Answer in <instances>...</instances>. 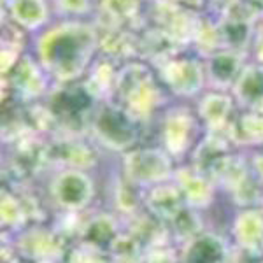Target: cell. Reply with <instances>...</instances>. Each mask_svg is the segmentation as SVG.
<instances>
[{
    "instance_id": "cell-1",
    "label": "cell",
    "mask_w": 263,
    "mask_h": 263,
    "mask_svg": "<svg viewBox=\"0 0 263 263\" xmlns=\"http://www.w3.org/2000/svg\"><path fill=\"white\" fill-rule=\"evenodd\" d=\"M33 51L54 84L79 83L100 54L99 28L91 20H54L35 35Z\"/></svg>"
},
{
    "instance_id": "cell-2",
    "label": "cell",
    "mask_w": 263,
    "mask_h": 263,
    "mask_svg": "<svg viewBox=\"0 0 263 263\" xmlns=\"http://www.w3.org/2000/svg\"><path fill=\"white\" fill-rule=\"evenodd\" d=\"M149 63L132 60L120 65L114 100L137 121H146L163 104V84Z\"/></svg>"
},
{
    "instance_id": "cell-3",
    "label": "cell",
    "mask_w": 263,
    "mask_h": 263,
    "mask_svg": "<svg viewBox=\"0 0 263 263\" xmlns=\"http://www.w3.org/2000/svg\"><path fill=\"white\" fill-rule=\"evenodd\" d=\"M141 121L116 100L100 102L90 121V130L100 146L112 151H130L139 141Z\"/></svg>"
},
{
    "instance_id": "cell-4",
    "label": "cell",
    "mask_w": 263,
    "mask_h": 263,
    "mask_svg": "<svg viewBox=\"0 0 263 263\" xmlns=\"http://www.w3.org/2000/svg\"><path fill=\"white\" fill-rule=\"evenodd\" d=\"M99 104L100 102L93 99L83 81L57 84L48 97V107L54 116L57 126L72 135H79L81 130L90 128L91 116Z\"/></svg>"
},
{
    "instance_id": "cell-5",
    "label": "cell",
    "mask_w": 263,
    "mask_h": 263,
    "mask_svg": "<svg viewBox=\"0 0 263 263\" xmlns=\"http://www.w3.org/2000/svg\"><path fill=\"white\" fill-rule=\"evenodd\" d=\"M202 16L203 14L200 12H193L177 6L172 0L147 2L146 7V23L165 30L182 48L193 46Z\"/></svg>"
},
{
    "instance_id": "cell-6",
    "label": "cell",
    "mask_w": 263,
    "mask_h": 263,
    "mask_svg": "<svg viewBox=\"0 0 263 263\" xmlns=\"http://www.w3.org/2000/svg\"><path fill=\"white\" fill-rule=\"evenodd\" d=\"M156 74L165 90L182 99H193L203 88H207L205 67L200 57L179 54L158 67Z\"/></svg>"
},
{
    "instance_id": "cell-7",
    "label": "cell",
    "mask_w": 263,
    "mask_h": 263,
    "mask_svg": "<svg viewBox=\"0 0 263 263\" xmlns=\"http://www.w3.org/2000/svg\"><path fill=\"white\" fill-rule=\"evenodd\" d=\"M125 172L134 184H162L172 174V160L165 149L137 147L125 155Z\"/></svg>"
},
{
    "instance_id": "cell-8",
    "label": "cell",
    "mask_w": 263,
    "mask_h": 263,
    "mask_svg": "<svg viewBox=\"0 0 263 263\" xmlns=\"http://www.w3.org/2000/svg\"><path fill=\"white\" fill-rule=\"evenodd\" d=\"M48 72L42 69L35 54L25 53L7 78L2 79L4 88H9L11 97L23 104H33L48 93Z\"/></svg>"
},
{
    "instance_id": "cell-9",
    "label": "cell",
    "mask_w": 263,
    "mask_h": 263,
    "mask_svg": "<svg viewBox=\"0 0 263 263\" xmlns=\"http://www.w3.org/2000/svg\"><path fill=\"white\" fill-rule=\"evenodd\" d=\"M200 128V120L192 109L184 105L171 107L163 116L162 142L163 149L171 156H182L192 149Z\"/></svg>"
},
{
    "instance_id": "cell-10",
    "label": "cell",
    "mask_w": 263,
    "mask_h": 263,
    "mask_svg": "<svg viewBox=\"0 0 263 263\" xmlns=\"http://www.w3.org/2000/svg\"><path fill=\"white\" fill-rule=\"evenodd\" d=\"M246 58H248L246 53H239L233 49H223L203 58L207 88L211 91L230 93L239 76L242 74L244 67L249 63Z\"/></svg>"
},
{
    "instance_id": "cell-11",
    "label": "cell",
    "mask_w": 263,
    "mask_h": 263,
    "mask_svg": "<svg viewBox=\"0 0 263 263\" xmlns=\"http://www.w3.org/2000/svg\"><path fill=\"white\" fill-rule=\"evenodd\" d=\"M51 195L54 202L65 211H81L93 198V182L83 171L67 168L51 182Z\"/></svg>"
},
{
    "instance_id": "cell-12",
    "label": "cell",
    "mask_w": 263,
    "mask_h": 263,
    "mask_svg": "<svg viewBox=\"0 0 263 263\" xmlns=\"http://www.w3.org/2000/svg\"><path fill=\"white\" fill-rule=\"evenodd\" d=\"M147 0H99L93 16L97 27H126L141 30L146 25Z\"/></svg>"
},
{
    "instance_id": "cell-13",
    "label": "cell",
    "mask_w": 263,
    "mask_h": 263,
    "mask_svg": "<svg viewBox=\"0 0 263 263\" xmlns=\"http://www.w3.org/2000/svg\"><path fill=\"white\" fill-rule=\"evenodd\" d=\"M2 16L27 33H41L54 20L51 0H11L2 6Z\"/></svg>"
},
{
    "instance_id": "cell-14",
    "label": "cell",
    "mask_w": 263,
    "mask_h": 263,
    "mask_svg": "<svg viewBox=\"0 0 263 263\" xmlns=\"http://www.w3.org/2000/svg\"><path fill=\"white\" fill-rule=\"evenodd\" d=\"M230 142H233L228 132L209 134L195 146L193 167L209 179H218L224 165L230 160Z\"/></svg>"
},
{
    "instance_id": "cell-15",
    "label": "cell",
    "mask_w": 263,
    "mask_h": 263,
    "mask_svg": "<svg viewBox=\"0 0 263 263\" xmlns=\"http://www.w3.org/2000/svg\"><path fill=\"white\" fill-rule=\"evenodd\" d=\"M182 46L162 28L146 23L139 30V60L149 63L153 69H158L163 63L182 53Z\"/></svg>"
},
{
    "instance_id": "cell-16",
    "label": "cell",
    "mask_w": 263,
    "mask_h": 263,
    "mask_svg": "<svg viewBox=\"0 0 263 263\" xmlns=\"http://www.w3.org/2000/svg\"><path fill=\"white\" fill-rule=\"evenodd\" d=\"M235 99L232 93L224 91H207L197 104V116L209 134L228 132L233 121Z\"/></svg>"
},
{
    "instance_id": "cell-17",
    "label": "cell",
    "mask_w": 263,
    "mask_h": 263,
    "mask_svg": "<svg viewBox=\"0 0 263 263\" xmlns=\"http://www.w3.org/2000/svg\"><path fill=\"white\" fill-rule=\"evenodd\" d=\"M100 37V54L112 62L139 60V32L126 27H97Z\"/></svg>"
},
{
    "instance_id": "cell-18",
    "label": "cell",
    "mask_w": 263,
    "mask_h": 263,
    "mask_svg": "<svg viewBox=\"0 0 263 263\" xmlns=\"http://www.w3.org/2000/svg\"><path fill=\"white\" fill-rule=\"evenodd\" d=\"M54 160L74 171H84L88 167H93L95 155L91 147L79 139V135L63 134L58 135L48 146V162H54Z\"/></svg>"
},
{
    "instance_id": "cell-19",
    "label": "cell",
    "mask_w": 263,
    "mask_h": 263,
    "mask_svg": "<svg viewBox=\"0 0 263 263\" xmlns=\"http://www.w3.org/2000/svg\"><path fill=\"white\" fill-rule=\"evenodd\" d=\"M230 93L246 112L263 114V67L249 62Z\"/></svg>"
},
{
    "instance_id": "cell-20",
    "label": "cell",
    "mask_w": 263,
    "mask_h": 263,
    "mask_svg": "<svg viewBox=\"0 0 263 263\" xmlns=\"http://www.w3.org/2000/svg\"><path fill=\"white\" fill-rule=\"evenodd\" d=\"M118 70H120V67H116V62L102 57V54H99L97 60L93 62L90 70L84 76L83 84L97 102L114 100Z\"/></svg>"
},
{
    "instance_id": "cell-21",
    "label": "cell",
    "mask_w": 263,
    "mask_h": 263,
    "mask_svg": "<svg viewBox=\"0 0 263 263\" xmlns=\"http://www.w3.org/2000/svg\"><path fill=\"white\" fill-rule=\"evenodd\" d=\"M20 253L32 261L49 263L62 254V244L53 232L44 228H33L20 237Z\"/></svg>"
},
{
    "instance_id": "cell-22",
    "label": "cell",
    "mask_w": 263,
    "mask_h": 263,
    "mask_svg": "<svg viewBox=\"0 0 263 263\" xmlns=\"http://www.w3.org/2000/svg\"><path fill=\"white\" fill-rule=\"evenodd\" d=\"M177 188L181 190L182 198L192 207H205L213 200V186L209 177L200 174L195 167L181 168L176 176Z\"/></svg>"
},
{
    "instance_id": "cell-23",
    "label": "cell",
    "mask_w": 263,
    "mask_h": 263,
    "mask_svg": "<svg viewBox=\"0 0 263 263\" xmlns=\"http://www.w3.org/2000/svg\"><path fill=\"white\" fill-rule=\"evenodd\" d=\"M182 263H228L227 246L216 235H198L184 248Z\"/></svg>"
},
{
    "instance_id": "cell-24",
    "label": "cell",
    "mask_w": 263,
    "mask_h": 263,
    "mask_svg": "<svg viewBox=\"0 0 263 263\" xmlns=\"http://www.w3.org/2000/svg\"><path fill=\"white\" fill-rule=\"evenodd\" d=\"M146 203L155 218L165 219V221H172L184 209V198H182L181 190L171 184L155 186L147 193Z\"/></svg>"
},
{
    "instance_id": "cell-25",
    "label": "cell",
    "mask_w": 263,
    "mask_h": 263,
    "mask_svg": "<svg viewBox=\"0 0 263 263\" xmlns=\"http://www.w3.org/2000/svg\"><path fill=\"white\" fill-rule=\"evenodd\" d=\"M116 224L109 216L102 214L99 218L91 219L86 223L81 230L83 246L90 251L102 253V251H111L118 240Z\"/></svg>"
},
{
    "instance_id": "cell-26",
    "label": "cell",
    "mask_w": 263,
    "mask_h": 263,
    "mask_svg": "<svg viewBox=\"0 0 263 263\" xmlns=\"http://www.w3.org/2000/svg\"><path fill=\"white\" fill-rule=\"evenodd\" d=\"M233 235L240 249L263 251V216L258 211H244L233 223Z\"/></svg>"
},
{
    "instance_id": "cell-27",
    "label": "cell",
    "mask_w": 263,
    "mask_h": 263,
    "mask_svg": "<svg viewBox=\"0 0 263 263\" xmlns=\"http://www.w3.org/2000/svg\"><path fill=\"white\" fill-rule=\"evenodd\" d=\"M228 135L235 144H263V114L244 112L232 121Z\"/></svg>"
},
{
    "instance_id": "cell-28",
    "label": "cell",
    "mask_w": 263,
    "mask_h": 263,
    "mask_svg": "<svg viewBox=\"0 0 263 263\" xmlns=\"http://www.w3.org/2000/svg\"><path fill=\"white\" fill-rule=\"evenodd\" d=\"M57 20H93L99 0H51Z\"/></svg>"
},
{
    "instance_id": "cell-29",
    "label": "cell",
    "mask_w": 263,
    "mask_h": 263,
    "mask_svg": "<svg viewBox=\"0 0 263 263\" xmlns=\"http://www.w3.org/2000/svg\"><path fill=\"white\" fill-rule=\"evenodd\" d=\"M0 219H2L4 227L11 228L20 227L27 219L25 205L12 193H7L6 190L2 192V202H0Z\"/></svg>"
},
{
    "instance_id": "cell-30",
    "label": "cell",
    "mask_w": 263,
    "mask_h": 263,
    "mask_svg": "<svg viewBox=\"0 0 263 263\" xmlns=\"http://www.w3.org/2000/svg\"><path fill=\"white\" fill-rule=\"evenodd\" d=\"M171 223H172V227L176 228L177 235L182 237V239H188V242L193 240L195 237H198V232H200V227H202L197 214H193V211L188 209V207H184Z\"/></svg>"
},
{
    "instance_id": "cell-31",
    "label": "cell",
    "mask_w": 263,
    "mask_h": 263,
    "mask_svg": "<svg viewBox=\"0 0 263 263\" xmlns=\"http://www.w3.org/2000/svg\"><path fill=\"white\" fill-rule=\"evenodd\" d=\"M156 219L153 216V219L149 218H144V219H139L137 224L134 227V232H132V237L137 240L139 244H153V242H158L160 237H162V230L158 228L156 224Z\"/></svg>"
},
{
    "instance_id": "cell-32",
    "label": "cell",
    "mask_w": 263,
    "mask_h": 263,
    "mask_svg": "<svg viewBox=\"0 0 263 263\" xmlns=\"http://www.w3.org/2000/svg\"><path fill=\"white\" fill-rule=\"evenodd\" d=\"M118 205L121 207L123 211H134L137 202H135V197H134V192L125 184H118Z\"/></svg>"
},
{
    "instance_id": "cell-33",
    "label": "cell",
    "mask_w": 263,
    "mask_h": 263,
    "mask_svg": "<svg viewBox=\"0 0 263 263\" xmlns=\"http://www.w3.org/2000/svg\"><path fill=\"white\" fill-rule=\"evenodd\" d=\"M251 54L254 58V63H258V65L263 67V18L260 20V23H258V27H256Z\"/></svg>"
},
{
    "instance_id": "cell-34",
    "label": "cell",
    "mask_w": 263,
    "mask_h": 263,
    "mask_svg": "<svg viewBox=\"0 0 263 263\" xmlns=\"http://www.w3.org/2000/svg\"><path fill=\"white\" fill-rule=\"evenodd\" d=\"M174 4H177V6L184 7V9L188 11H193V12H207V9L211 7L209 0H172Z\"/></svg>"
},
{
    "instance_id": "cell-35",
    "label": "cell",
    "mask_w": 263,
    "mask_h": 263,
    "mask_svg": "<svg viewBox=\"0 0 263 263\" xmlns=\"http://www.w3.org/2000/svg\"><path fill=\"white\" fill-rule=\"evenodd\" d=\"M146 263H177L176 256L171 251H165V249H155Z\"/></svg>"
},
{
    "instance_id": "cell-36",
    "label": "cell",
    "mask_w": 263,
    "mask_h": 263,
    "mask_svg": "<svg viewBox=\"0 0 263 263\" xmlns=\"http://www.w3.org/2000/svg\"><path fill=\"white\" fill-rule=\"evenodd\" d=\"M253 168L256 171L258 177H260V181L263 182V153L261 155H256L253 160Z\"/></svg>"
},
{
    "instance_id": "cell-37",
    "label": "cell",
    "mask_w": 263,
    "mask_h": 263,
    "mask_svg": "<svg viewBox=\"0 0 263 263\" xmlns=\"http://www.w3.org/2000/svg\"><path fill=\"white\" fill-rule=\"evenodd\" d=\"M81 263H112L111 260H105V258L97 256V253H91L88 258H84Z\"/></svg>"
},
{
    "instance_id": "cell-38",
    "label": "cell",
    "mask_w": 263,
    "mask_h": 263,
    "mask_svg": "<svg viewBox=\"0 0 263 263\" xmlns=\"http://www.w3.org/2000/svg\"><path fill=\"white\" fill-rule=\"evenodd\" d=\"M249 2H251L254 9H256V11L263 16V0H249Z\"/></svg>"
},
{
    "instance_id": "cell-39",
    "label": "cell",
    "mask_w": 263,
    "mask_h": 263,
    "mask_svg": "<svg viewBox=\"0 0 263 263\" xmlns=\"http://www.w3.org/2000/svg\"><path fill=\"white\" fill-rule=\"evenodd\" d=\"M228 0H209V4H211V7H216V9H218V7H221L223 4H227Z\"/></svg>"
},
{
    "instance_id": "cell-40",
    "label": "cell",
    "mask_w": 263,
    "mask_h": 263,
    "mask_svg": "<svg viewBox=\"0 0 263 263\" xmlns=\"http://www.w3.org/2000/svg\"><path fill=\"white\" fill-rule=\"evenodd\" d=\"M7 2H11V0H2V6H4V4H7Z\"/></svg>"
},
{
    "instance_id": "cell-41",
    "label": "cell",
    "mask_w": 263,
    "mask_h": 263,
    "mask_svg": "<svg viewBox=\"0 0 263 263\" xmlns=\"http://www.w3.org/2000/svg\"><path fill=\"white\" fill-rule=\"evenodd\" d=\"M33 263H39V261H33Z\"/></svg>"
},
{
    "instance_id": "cell-42",
    "label": "cell",
    "mask_w": 263,
    "mask_h": 263,
    "mask_svg": "<svg viewBox=\"0 0 263 263\" xmlns=\"http://www.w3.org/2000/svg\"><path fill=\"white\" fill-rule=\"evenodd\" d=\"M261 263H263V261H261Z\"/></svg>"
}]
</instances>
